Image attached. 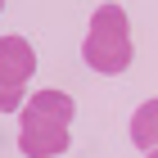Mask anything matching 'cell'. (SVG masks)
Masks as SVG:
<instances>
[{"instance_id":"obj_7","label":"cell","mask_w":158,"mask_h":158,"mask_svg":"<svg viewBox=\"0 0 158 158\" xmlns=\"http://www.w3.org/2000/svg\"><path fill=\"white\" fill-rule=\"evenodd\" d=\"M145 158H158V149H145Z\"/></svg>"},{"instance_id":"obj_8","label":"cell","mask_w":158,"mask_h":158,"mask_svg":"<svg viewBox=\"0 0 158 158\" xmlns=\"http://www.w3.org/2000/svg\"><path fill=\"white\" fill-rule=\"evenodd\" d=\"M0 9H5V0H0Z\"/></svg>"},{"instance_id":"obj_5","label":"cell","mask_w":158,"mask_h":158,"mask_svg":"<svg viewBox=\"0 0 158 158\" xmlns=\"http://www.w3.org/2000/svg\"><path fill=\"white\" fill-rule=\"evenodd\" d=\"M27 104H32V109H41L45 118L68 122V127H73V118H77L73 95H68V90H54V86H45V90H36V95H27Z\"/></svg>"},{"instance_id":"obj_6","label":"cell","mask_w":158,"mask_h":158,"mask_svg":"<svg viewBox=\"0 0 158 158\" xmlns=\"http://www.w3.org/2000/svg\"><path fill=\"white\" fill-rule=\"evenodd\" d=\"M23 99H27V86L0 81V113H23Z\"/></svg>"},{"instance_id":"obj_4","label":"cell","mask_w":158,"mask_h":158,"mask_svg":"<svg viewBox=\"0 0 158 158\" xmlns=\"http://www.w3.org/2000/svg\"><path fill=\"white\" fill-rule=\"evenodd\" d=\"M131 145L135 149H158V99H145L131 113Z\"/></svg>"},{"instance_id":"obj_1","label":"cell","mask_w":158,"mask_h":158,"mask_svg":"<svg viewBox=\"0 0 158 158\" xmlns=\"http://www.w3.org/2000/svg\"><path fill=\"white\" fill-rule=\"evenodd\" d=\"M131 18L122 5H99L90 14V27H86V41H81V59L90 73L99 77H122L131 68Z\"/></svg>"},{"instance_id":"obj_3","label":"cell","mask_w":158,"mask_h":158,"mask_svg":"<svg viewBox=\"0 0 158 158\" xmlns=\"http://www.w3.org/2000/svg\"><path fill=\"white\" fill-rule=\"evenodd\" d=\"M36 73V50L23 36H0V81L9 86H27Z\"/></svg>"},{"instance_id":"obj_2","label":"cell","mask_w":158,"mask_h":158,"mask_svg":"<svg viewBox=\"0 0 158 158\" xmlns=\"http://www.w3.org/2000/svg\"><path fill=\"white\" fill-rule=\"evenodd\" d=\"M68 145H73L68 122L45 118L41 109L23 104V113H18V149L27 158H59V154H68Z\"/></svg>"}]
</instances>
